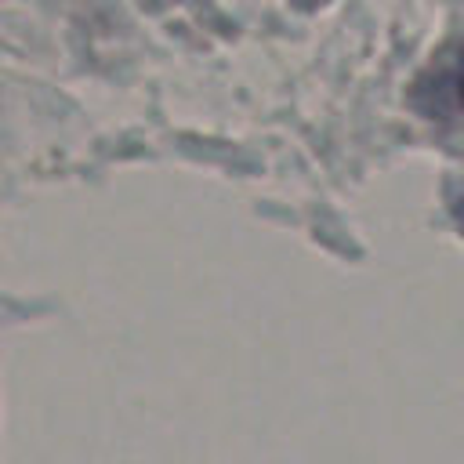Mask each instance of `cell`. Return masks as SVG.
Returning <instances> with one entry per match:
<instances>
[{"instance_id": "cell-2", "label": "cell", "mask_w": 464, "mask_h": 464, "mask_svg": "<svg viewBox=\"0 0 464 464\" xmlns=\"http://www.w3.org/2000/svg\"><path fill=\"white\" fill-rule=\"evenodd\" d=\"M453 218H457V225L464 228V196H460V199L453 203Z\"/></svg>"}, {"instance_id": "cell-1", "label": "cell", "mask_w": 464, "mask_h": 464, "mask_svg": "<svg viewBox=\"0 0 464 464\" xmlns=\"http://www.w3.org/2000/svg\"><path fill=\"white\" fill-rule=\"evenodd\" d=\"M453 94H457V105L464 109V51H460V58L453 65Z\"/></svg>"}]
</instances>
